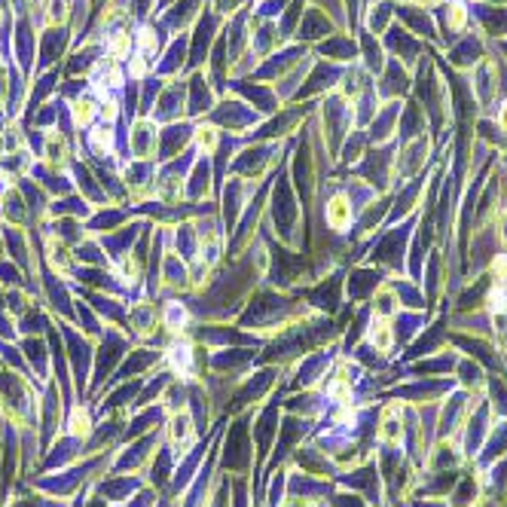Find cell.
<instances>
[{
  "instance_id": "cell-1",
  "label": "cell",
  "mask_w": 507,
  "mask_h": 507,
  "mask_svg": "<svg viewBox=\"0 0 507 507\" xmlns=\"http://www.w3.org/2000/svg\"><path fill=\"white\" fill-rule=\"evenodd\" d=\"M327 220H330V227H336V229H346V227H349V220H351V205H349L346 196H336V199H330V205H327Z\"/></svg>"
},
{
  "instance_id": "cell-7",
  "label": "cell",
  "mask_w": 507,
  "mask_h": 507,
  "mask_svg": "<svg viewBox=\"0 0 507 507\" xmlns=\"http://www.w3.org/2000/svg\"><path fill=\"white\" fill-rule=\"evenodd\" d=\"M70 431H74V434H86V431H89V419H86V415H83L80 410H76L74 419H70Z\"/></svg>"
},
{
  "instance_id": "cell-3",
  "label": "cell",
  "mask_w": 507,
  "mask_h": 507,
  "mask_svg": "<svg viewBox=\"0 0 507 507\" xmlns=\"http://www.w3.org/2000/svg\"><path fill=\"white\" fill-rule=\"evenodd\" d=\"M464 22H468V10H464L462 3H449L446 6V25L455 31V28H462Z\"/></svg>"
},
{
  "instance_id": "cell-8",
  "label": "cell",
  "mask_w": 507,
  "mask_h": 507,
  "mask_svg": "<svg viewBox=\"0 0 507 507\" xmlns=\"http://www.w3.org/2000/svg\"><path fill=\"white\" fill-rule=\"evenodd\" d=\"M92 144H95V150H107V147H110V132L107 129L92 132Z\"/></svg>"
},
{
  "instance_id": "cell-2",
  "label": "cell",
  "mask_w": 507,
  "mask_h": 507,
  "mask_svg": "<svg viewBox=\"0 0 507 507\" xmlns=\"http://www.w3.org/2000/svg\"><path fill=\"white\" fill-rule=\"evenodd\" d=\"M196 144H199V150L211 153V150L217 147V132L211 129V125H202V129L196 132Z\"/></svg>"
},
{
  "instance_id": "cell-6",
  "label": "cell",
  "mask_w": 507,
  "mask_h": 507,
  "mask_svg": "<svg viewBox=\"0 0 507 507\" xmlns=\"http://www.w3.org/2000/svg\"><path fill=\"white\" fill-rule=\"evenodd\" d=\"M370 340L385 351V349L391 346V333H389V327H385V324H376V327H373V333H370Z\"/></svg>"
},
{
  "instance_id": "cell-5",
  "label": "cell",
  "mask_w": 507,
  "mask_h": 507,
  "mask_svg": "<svg viewBox=\"0 0 507 507\" xmlns=\"http://www.w3.org/2000/svg\"><path fill=\"white\" fill-rule=\"evenodd\" d=\"M92 114H95V104L89 101V98H83V101H76V107H74L76 123H89V119H92Z\"/></svg>"
},
{
  "instance_id": "cell-9",
  "label": "cell",
  "mask_w": 507,
  "mask_h": 507,
  "mask_svg": "<svg viewBox=\"0 0 507 507\" xmlns=\"http://www.w3.org/2000/svg\"><path fill=\"white\" fill-rule=\"evenodd\" d=\"M495 123H498V129H501L504 135H507V104H501V107H498V114H495Z\"/></svg>"
},
{
  "instance_id": "cell-4",
  "label": "cell",
  "mask_w": 507,
  "mask_h": 507,
  "mask_svg": "<svg viewBox=\"0 0 507 507\" xmlns=\"http://www.w3.org/2000/svg\"><path fill=\"white\" fill-rule=\"evenodd\" d=\"M129 49H132V37H129V34H116V37L110 40V55H114V59H125V55H129Z\"/></svg>"
}]
</instances>
